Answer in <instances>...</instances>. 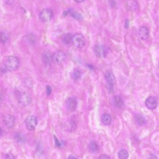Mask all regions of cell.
<instances>
[{"instance_id": "27", "label": "cell", "mask_w": 159, "mask_h": 159, "mask_svg": "<svg viewBox=\"0 0 159 159\" xmlns=\"http://www.w3.org/2000/svg\"><path fill=\"white\" fill-rule=\"evenodd\" d=\"M148 159H158L156 155L154 154H150V155L149 156Z\"/></svg>"}, {"instance_id": "2", "label": "cell", "mask_w": 159, "mask_h": 159, "mask_svg": "<svg viewBox=\"0 0 159 159\" xmlns=\"http://www.w3.org/2000/svg\"><path fill=\"white\" fill-rule=\"evenodd\" d=\"M32 101L31 96L26 92H21L18 95V102L23 107L29 105Z\"/></svg>"}, {"instance_id": "23", "label": "cell", "mask_w": 159, "mask_h": 159, "mask_svg": "<svg viewBox=\"0 0 159 159\" xmlns=\"http://www.w3.org/2000/svg\"><path fill=\"white\" fill-rule=\"evenodd\" d=\"M7 36L4 33H0V41L5 42L7 41Z\"/></svg>"}, {"instance_id": "29", "label": "cell", "mask_w": 159, "mask_h": 159, "mask_svg": "<svg viewBox=\"0 0 159 159\" xmlns=\"http://www.w3.org/2000/svg\"><path fill=\"white\" fill-rule=\"evenodd\" d=\"M68 159H77V158L75 156H73V155H70L68 157Z\"/></svg>"}, {"instance_id": "1", "label": "cell", "mask_w": 159, "mask_h": 159, "mask_svg": "<svg viewBox=\"0 0 159 159\" xmlns=\"http://www.w3.org/2000/svg\"><path fill=\"white\" fill-rule=\"evenodd\" d=\"M4 65L8 71L13 72L19 69L20 63L18 58L14 56H9L4 61Z\"/></svg>"}, {"instance_id": "22", "label": "cell", "mask_w": 159, "mask_h": 159, "mask_svg": "<svg viewBox=\"0 0 159 159\" xmlns=\"http://www.w3.org/2000/svg\"><path fill=\"white\" fill-rule=\"evenodd\" d=\"M70 16L74 19L78 21H81L83 19V17L81 14L77 12H72L70 13Z\"/></svg>"}, {"instance_id": "8", "label": "cell", "mask_w": 159, "mask_h": 159, "mask_svg": "<svg viewBox=\"0 0 159 159\" xmlns=\"http://www.w3.org/2000/svg\"><path fill=\"white\" fill-rule=\"evenodd\" d=\"M66 56L65 53L62 51H58L54 54L53 59L56 63L62 64L65 61Z\"/></svg>"}, {"instance_id": "18", "label": "cell", "mask_w": 159, "mask_h": 159, "mask_svg": "<svg viewBox=\"0 0 159 159\" xmlns=\"http://www.w3.org/2000/svg\"><path fill=\"white\" fill-rule=\"evenodd\" d=\"M119 159H127L129 156L128 151L124 149H121L118 153Z\"/></svg>"}, {"instance_id": "14", "label": "cell", "mask_w": 159, "mask_h": 159, "mask_svg": "<svg viewBox=\"0 0 159 159\" xmlns=\"http://www.w3.org/2000/svg\"><path fill=\"white\" fill-rule=\"evenodd\" d=\"M113 103L116 108H121L123 106V101L121 98L118 96H115L113 98Z\"/></svg>"}, {"instance_id": "4", "label": "cell", "mask_w": 159, "mask_h": 159, "mask_svg": "<svg viewBox=\"0 0 159 159\" xmlns=\"http://www.w3.org/2000/svg\"><path fill=\"white\" fill-rule=\"evenodd\" d=\"M105 77L109 92L110 93H113L114 85L115 81V76L114 74L110 70H108L105 73Z\"/></svg>"}, {"instance_id": "25", "label": "cell", "mask_w": 159, "mask_h": 159, "mask_svg": "<svg viewBox=\"0 0 159 159\" xmlns=\"http://www.w3.org/2000/svg\"><path fill=\"white\" fill-rule=\"evenodd\" d=\"M46 90L47 94V96H49L51 93L52 89L50 86L47 85L46 86Z\"/></svg>"}, {"instance_id": "32", "label": "cell", "mask_w": 159, "mask_h": 159, "mask_svg": "<svg viewBox=\"0 0 159 159\" xmlns=\"http://www.w3.org/2000/svg\"><path fill=\"white\" fill-rule=\"evenodd\" d=\"M158 65H158V66H159V64H158Z\"/></svg>"}, {"instance_id": "19", "label": "cell", "mask_w": 159, "mask_h": 159, "mask_svg": "<svg viewBox=\"0 0 159 159\" xmlns=\"http://www.w3.org/2000/svg\"><path fill=\"white\" fill-rule=\"evenodd\" d=\"M81 72L78 69H75L72 73V77L74 80L78 81L81 78Z\"/></svg>"}, {"instance_id": "9", "label": "cell", "mask_w": 159, "mask_h": 159, "mask_svg": "<svg viewBox=\"0 0 159 159\" xmlns=\"http://www.w3.org/2000/svg\"><path fill=\"white\" fill-rule=\"evenodd\" d=\"M146 107L150 110H154L156 109L158 105L157 99L154 96H149L147 98L145 101Z\"/></svg>"}, {"instance_id": "20", "label": "cell", "mask_w": 159, "mask_h": 159, "mask_svg": "<svg viewBox=\"0 0 159 159\" xmlns=\"http://www.w3.org/2000/svg\"><path fill=\"white\" fill-rule=\"evenodd\" d=\"M14 139L18 143H23L26 140L24 136L22 133H17L14 136Z\"/></svg>"}, {"instance_id": "3", "label": "cell", "mask_w": 159, "mask_h": 159, "mask_svg": "<svg viewBox=\"0 0 159 159\" xmlns=\"http://www.w3.org/2000/svg\"><path fill=\"white\" fill-rule=\"evenodd\" d=\"M72 42L75 47L77 49H81L85 45V38L81 34H76L73 35Z\"/></svg>"}, {"instance_id": "11", "label": "cell", "mask_w": 159, "mask_h": 159, "mask_svg": "<svg viewBox=\"0 0 159 159\" xmlns=\"http://www.w3.org/2000/svg\"><path fill=\"white\" fill-rule=\"evenodd\" d=\"M3 122L7 128H11L14 126L16 119L13 115H7L3 118Z\"/></svg>"}, {"instance_id": "30", "label": "cell", "mask_w": 159, "mask_h": 159, "mask_svg": "<svg viewBox=\"0 0 159 159\" xmlns=\"http://www.w3.org/2000/svg\"><path fill=\"white\" fill-rule=\"evenodd\" d=\"M76 2H78V3H81V2H83L85 1V0H75Z\"/></svg>"}, {"instance_id": "17", "label": "cell", "mask_w": 159, "mask_h": 159, "mask_svg": "<svg viewBox=\"0 0 159 159\" xmlns=\"http://www.w3.org/2000/svg\"><path fill=\"white\" fill-rule=\"evenodd\" d=\"M72 36L70 33H67L63 35L62 37V41L64 44H69L72 42Z\"/></svg>"}, {"instance_id": "10", "label": "cell", "mask_w": 159, "mask_h": 159, "mask_svg": "<svg viewBox=\"0 0 159 159\" xmlns=\"http://www.w3.org/2000/svg\"><path fill=\"white\" fill-rule=\"evenodd\" d=\"M94 51L97 57H105L107 54V49L104 46L98 45L94 48Z\"/></svg>"}, {"instance_id": "24", "label": "cell", "mask_w": 159, "mask_h": 159, "mask_svg": "<svg viewBox=\"0 0 159 159\" xmlns=\"http://www.w3.org/2000/svg\"><path fill=\"white\" fill-rule=\"evenodd\" d=\"M5 159H15V157L13 154L8 153L5 155Z\"/></svg>"}, {"instance_id": "13", "label": "cell", "mask_w": 159, "mask_h": 159, "mask_svg": "<svg viewBox=\"0 0 159 159\" xmlns=\"http://www.w3.org/2000/svg\"><path fill=\"white\" fill-rule=\"evenodd\" d=\"M42 60L47 65H50L53 60V57L48 53L43 54L42 56Z\"/></svg>"}, {"instance_id": "26", "label": "cell", "mask_w": 159, "mask_h": 159, "mask_svg": "<svg viewBox=\"0 0 159 159\" xmlns=\"http://www.w3.org/2000/svg\"><path fill=\"white\" fill-rule=\"evenodd\" d=\"M98 159H111L110 157H109L108 155L104 154H102L100 155Z\"/></svg>"}, {"instance_id": "7", "label": "cell", "mask_w": 159, "mask_h": 159, "mask_svg": "<svg viewBox=\"0 0 159 159\" xmlns=\"http://www.w3.org/2000/svg\"><path fill=\"white\" fill-rule=\"evenodd\" d=\"M66 105L69 111H75L78 105V101L75 97H69L66 101Z\"/></svg>"}, {"instance_id": "31", "label": "cell", "mask_w": 159, "mask_h": 159, "mask_svg": "<svg viewBox=\"0 0 159 159\" xmlns=\"http://www.w3.org/2000/svg\"><path fill=\"white\" fill-rule=\"evenodd\" d=\"M2 130H1V129H0V135H1L2 134Z\"/></svg>"}, {"instance_id": "21", "label": "cell", "mask_w": 159, "mask_h": 159, "mask_svg": "<svg viewBox=\"0 0 159 159\" xmlns=\"http://www.w3.org/2000/svg\"><path fill=\"white\" fill-rule=\"evenodd\" d=\"M135 120L137 123L140 125H142L143 124H144L145 122V118H144L142 115L140 114H137L135 116Z\"/></svg>"}, {"instance_id": "16", "label": "cell", "mask_w": 159, "mask_h": 159, "mask_svg": "<svg viewBox=\"0 0 159 159\" xmlns=\"http://www.w3.org/2000/svg\"><path fill=\"white\" fill-rule=\"evenodd\" d=\"M88 149L91 153H94L98 150V146L96 142L92 141L89 143L88 145Z\"/></svg>"}, {"instance_id": "5", "label": "cell", "mask_w": 159, "mask_h": 159, "mask_svg": "<svg viewBox=\"0 0 159 159\" xmlns=\"http://www.w3.org/2000/svg\"><path fill=\"white\" fill-rule=\"evenodd\" d=\"M54 16V12L51 9L45 8L41 11L39 14V19L43 23L50 21Z\"/></svg>"}, {"instance_id": "6", "label": "cell", "mask_w": 159, "mask_h": 159, "mask_svg": "<svg viewBox=\"0 0 159 159\" xmlns=\"http://www.w3.org/2000/svg\"><path fill=\"white\" fill-rule=\"evenodd\" d=\"M26 127L30 131L34 130L37 125V119L35 116L31 115L27 117L26 121Z\"/></svg>"}, {"instance_id": "28", "label": "cell", "mask_w": 159, "mask_h": 159, "mask_svg": "<svg viewBox=\"0 0 159 159\" xmlns=\"http://www.w3.org/2000/svg\"><path fill=\"white\" fill-rule=\"evenodd\" d=\"M6 4H11L13 2L14 0H5Z\"/></svg>"}, {"instance_id": "12", "label": "cell", "mask_w": 159, "mask_h": 159, "mask_svg": "<svg viewBox=\"0 0 159 159\" xmlns=\"http://www.w3.org/2000/svg\"><path fill=\"white\" fill-rule=\"evenodd\" d=\"M149 35V32L148 28L146 27H142L139 30V35L142 40H146Z\"/></svg>"}, {"instance_id": "15", "label": "cell", "mask_w": 159, "mask_h": 159, "mask_svg": "<svg viewBox=\"0 0 159 159\" xmlns=\"http://www.w3.org/2000/svg\"><path fill=\"white\" fill-rule=\"evenodd\" d=\"M102 123L105 125H108L110 124L112 121V118L110 115L108 114H103L101 118Z\"/></svg>"}]
</instances>
